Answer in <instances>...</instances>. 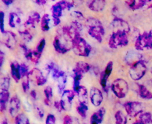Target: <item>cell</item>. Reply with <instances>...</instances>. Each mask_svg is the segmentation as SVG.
Segmentation results:
<instances>
[{"instance_id": "f1b7e54d", "label": "cell", "mask_w": 152, "mask_h": 124, "mask_svg": "<svg viewBox=\"0 0 152 124\" xmlns=\"http://www.w3.org/2000/svg\"><path fill=\"white\" fill-rule=\"evenodd\" d=\"M91 66L88 63L86 62H78L76 64L75 71H78V72L81 73V74H86V73L90 71Z\"/></svg>"}, {"instance_id": "277c9868", "label": "cell", "mask_w": 152, "mask_h": 124, "mask_svg": "<svg viewBox=\"0 0 152 124\" xmlns=\"http://www.w3.org/2000/svg\"><path fill=\"white\" fill-rule=\"evenodd\" d=\"M129 43L127 33L123 31H114L110 37L108 45L111 48H117L126 46Z\"/></svg>"}, {"instance_id": "f35d334b", "label": "cell", "mask_w": 152, "mask_h": 124, "mask_svg": "<svg viewBox=\"0 0 152 124\" xmlns=\"http://www.w3.org/2000/svg\"><path fill=\"white\" fill-rule=\"evenodd\" d=\"M16 124H30L28 117L25 114H18L15 118Z\"/></svg>"}, {"instance_id": "4dcf8cb0", "label": "cell", "mask_w": 152, "mask_h": 124, "mask_svg": "<svg viewBox=\"0 0 152 124\" xmlns=\"http://www.w3.org/2000/svg\"><path fill=\"white\" fill-rule=\"evenodd\" d=\"M16 36L13 33L7 32V39L5 41V45L9 48H13L16 45Z\"/></svg>"}, {"instance_id": "7c38bea8", "label": "cell", "mask_w": 152, "mask_h": 124, "mask_svg": "<svg viewBox=\"0 0 152 124\" xmlns=\"http://www.w3.org/2000/svg\"><path fill=\"white\" fill-rule=\"evenodd\" d=\"M90 99L91 102L94 106H99L103 101L102 92L97 88L93 87L90 91Z\"/></svg>"}, {"instance_id": "d6a6232c", "label": "cell", "mask_w": 152, "mask_h": 124, "mask_svg": "<svg viewBox=\"0 0 152 124\" xmlns=\"http://www.w3.org/2000/svg\"><path fill=\"white\" fill-rule=\"evenodd\" d=\"M77 110L79 114L83 118H86L87 116V112L88 110V104L83 103H79L78 106L77 107Z\"/></svg>"}, {"instance_id": "d6986e66", "label": "cell", "mask_w": 152, "mask_h": 124, "mask_svg": "<svg viewBox=\"0 0 152 124\" xmlns=\"http://www.w3.org/2000/svg\"><path fill=\"white\" fill-rule=\"evenodd\" d=\"M40 19H41L40 15L37 12H32V13L28 16V19H27L25 25H26L27 26L30 27V28H35L36 25L39 22Z\"/></svg>"}, {"instance_id": "603a6c76", "label": "cell", "mask_w": 152, "mask_h": 124, "mask_svg": "<svg viewBox=\"0 0 152 124\" xmlns=\"http://www.w3.org/2000/svg\"><path fill=\"white\" fill-rule=\"evenodd\" d=\"M10 98L8 91H1L0 92V111L4 112L7 108V103Z\"/></svg>"}, {"instance_id": "816d5d0a", "label": "cell", "mask_w": 152, "mask_h": 124, "mask_svg": "<svg viewBox=\"0 0 152 124\" xmlns=\"http://www.w3.org/2000/svg\"><path fill=\"white\" fill-rule=\"evenodd\" d=\"M4 52L0 51V68L2 66L3 63H4Z\"/></svg>"}, {"instance_id": "9f6ffc18", "label": "cell", "mask_w": 152, "mask_h": 124, "mask_svg": "<svg viewBox=\"0 0 152 124\" xmlns=\"http://www.w3.org/2000/svg\"><path fill=\"white\" fill-rule=\"evenodd\" d=\"M73 124H80V121H79L78 119H77L74 117V120H73Z\"/></svg>"}, {"instance_id": "8fae6325", "label": "cell", "mask_w": 152, "mask_h": 124, "mask_svg": "<svg viewBox=\"0 0 152 124\" xmlns=\"http://www.w3.org/2000/svg\"><path fill=\"white\" fill-rule=\"evenodd\" d=\"M111 26L114 31H123L125 33H129L130 31V25L126 21L119 17H115L111 22Z\"/></svg>"}, {"instance_id": "db71d44e", "label": "cell", "mask_w": 152, "mask_h": 124, "mask_svg": "<svg viewBox=\"0 0 152 124\" xmlns=\"http://www.w3.org/2000/svg\"><path fill=\"white\" fill-rule=\"evenodd\" d=\"M31 97L34 100H35L36 98H37V92H36L34 90L32 91V92H31Z\"/></svg>"}, {"instance_id": "8d00e7d4", "label": "cell", "mask_w": 152, "mask_h": 124, "mask_svg": "<svg viewBox=\"0 0 152 124\" xmlns=\"http://www.w3.org/2000/svg\"><path fill=\"white\" fill-rule=\"evenodd\" d=\"M139 120L144 124H150L152 121V115L150 112H142L140 115Z\"/></svg>"}, {"instance_id": "d4e9b609", "label": "cell", "mask_w": 152, "mask_h": 124, "mask_svg": "<svg viewBox=\"0 0 152 124\" xmlns=\"http://www.w3.org/2000/svg\"><path fill=\"white\" fill-rule=\"evenodd\" d=\"M126 2L132 10H138L145 7V0H126Z\"/></svg>"}, {"instance_id": "9c48e42d", "label": "cell", "mask_w": 152, "mask_h": 124, "mask_svg": "<svg viewBox=\"0 0 152 124\" xmlns=\"http://www.w3.org/2000/svg\"><path fill=\"white\" fill-rule=\"evenodd\" d=\"M28 78L31 81L34 82L37 86H43L47 82V78L43 73L38 68H34L30 71Z\"/></svg>"}, {"instance_id": "ffe728a7", "label": "cell", "mask_w": 152, "mask_h": 124, "mask_svg": "<svg viewBox=\"0 0 152 124\" xmlns=\"http://www.w3.org/2000/svg\"><path fill=\"white\" fill-rule=\"evenodd\" d=\"M46 70H47L48 73L52 76V78L54 79L55 80H56V79L60 76V74L62 72V71L59 70L57 65L56 64L53 63V62H51L50 64H48L46 65Z\"/></svg>"}, {"instance_id": "be15d7a7", "label": "cell", "mask_w": 152, "mask_h": 124, "mask_svg": "<svg viewBox=\"0 0 152 124\" xmlns=\"http://www.w3.org/2000/svg\"><path fill=\"white\" fill-rule=\"evenodd\" d=\"M151 72H152V71H151Z\"/></svg>"}, {"instance_id": "ba28073f", "label": "cell", "mask_w": 152, "mask_h": 124, "mask_svg": "<svg viewBox=\"0 0 152 124\" xmlns=\"http://www.w3.org/2000/svg\"><path fill=\"white\" fill-rule=\"evenodd\" d=\"M124 108L128 115L132 117H137L138 114L142 113L144 109L143 104L137 101L126 102L124 104Z\"/></svg>"}, {"instance_id": "6125c7cd", "label": "cell", "mask_w": 152, "mask_h": 124, "mask_svg": "<svg viewBox=\"0 0 152 124\" xmlns=\"http://www.w3.org/2000/svg\"><path fill=\"white\" fill-rule=\"evenodd\" d=\"M151 124H152V121H151Z\"/></svg>"}, {"instance_id": "11a10c76", "label": "cell", "mask_w": 152, "mask_h": 124, "mask_svg": "<svg viewBox=\"0 0 152 124\" xmlns=\"http://www.w3.org/2000/svg\"><path fill=\"white\" fill-rule=\"evenodd\" d=\"M2 1L6 4V5H9V4H10L11 3H13V0H2Z\"/></svg>"}, {"instance_id": "bcb514c9", "label": "cell", "mask_w": 152, "mask_h": 124, "mask_svg": "<svg viewBox=\"0 0 152 124\" xmlns=\"http://www.w3.org/2000/svg\"><path fill=\"white\" fill-rule=\"evenodd\" d=\"M4 14L3 12H0V30L2 33H4Z\"/></svg>"}, {"instance_id": "f907efd6", "label": "cell", "mask_w": 152, "mask_h": 124, "mask_svg": "<svg viewBox=\"0 0 152 124\" xmlns=\"http://www.w3.org/2000/svg\"><path fill=\"white\" fill-rule=\"evenodd\" d=\"M31 1H33L34 3H36V4H37L39 6L44 5L47 2V0H31Z\"/></svg>"}, {"instance_id": "ee69618b", "label": "cell", "mask_w": 152, "mask_h": 124, "mask_svg": "<svg viewBox=\"0 0 152 124\" xmlns=\"http://www.w3.org/2000/svg\"><path fill=\"white\" fill-rule=\"evenodd\" d=\"M45 124H56V117L53 114H48L45 120Z\"/></svg>"}, {"instance_id": "7dc6e473", "label": "cell", "mask_w": 152, "mask_h": 124, "mask_svg": "<svg viewBox=\"0 0 152 124\" xmlns=\"http://www.w3.org/2000/svg\"><path fill=\"white\" fill-rule=\"evenodd\" d=\"M74 118L70 115H65L63 119V124H73Z\"/></svg>"}, {"instance_id": "30bf717a", "label": "cell", "mask_w": 152, "mask_h": 124, "mask_svg": "<svg viewBox=\"0 0 152 124\" xmlns=\"http://www.w3.org/2000/svg\"><path fill=\"white\" fill-rule=\"evenodd\" d=\"M74 96V92L71 90H65L62 92L60 101L64 111L68 112L71 110Z\"/></svg>"}, {"instance_id": "60d3db41", "label": "cell", "mask_w": 152, "mask_h": 124, "mask_svg": "<svg viewBox=\"0 0 152 124\" xmlns=\"http://www.w3.org/2000/svg\"><path fill=\"white\" fill-rule=\"evenodd\" d=\"M29 81L30 80L29 78H28V76L23 78V81H22V89H23L24 92H25V93H27L30 89Z\"/></svg>"}, {"instance_id": "7402d4cb", "label": "cell", "mask_w": 152, "mask_h": 124, "mask_svg": "<svg viewBox=\"0 0 152 124\" xmlns=\"http://www.w3.org/2000/svg\"><path fill=\"white\" fill-rule=\"evenodd\" d=\"M77 94L80 103L88 104V95L87 89L85 86H80V87L77 90Z\"/></svg>"}, {"instance_id": "ab89813d", "label": "cell", "mask_w": 152, "mask_h": 124, "mask_svg": "<svg viewBox=\"0 0 152 124\" xmlns=\"http://www.w3.org/2000/svg\"><path fill=\"white\" fill-rule=\"evenodd\" d=\"M19 71H20L21 77H26L28 76L29 74V69H28V66L25 64L22 63L19 65Z\"/></svg>"}, {"instance_id": "94428289", "label": "cell", "mask_w": 152, "mask_h": 124, "mask_svg": "<svg viewBox=\"0 0 152 124\" xmlns=\"http://www.w3.org/2000/svg\"><path fill=\"white\" fill-rule=\"evenodd\" d=\"M50 1H55V0H50Z\"/></svg>"}, {"instance_id": "7a4b0ae2", "label": "cell", "mask_w": 152, "mask_h": 124, "mask_svg": "<svg viewBox=\"0 0 152 124\" xmlns=\"http://www.w3.org/2000/svg\"><path fill=\"white\" fill-rule=\"evenodd\" d=\"M72 49L75 54L80 56L87 57L91 51V46L85 39L81 37H77L72 43Z\"/></svg>"}, {"instance_id": "ac0fdd59", "label": "cell", "mask_w": 152, "mask_h": 124, "mask_svg": "<svg viewBox=\"0 0 152 124\" xmlns=\"http://www.w3.org/2000/svg\"><path fill=\"white\" fill-rule=\"evenodd\" d=\"M105 109L104 108H100L99 110L94 113L91 117V124H100L102 122L104 116L105 114Z\"/></svg>"}, {"instance_id": "6f0895ef", "label": "cell", "mask_w": 152, "mask_h": 124, "mask_svg": "<svg viewBox=\"0 0 152 124\" xmlns=\"http://www.w3.org/2000/svg\"><path fill=\"white\" fill-rule=\"evenodd\" d=\"M133 124H144V123H142V122H141L140 120H137L136 122H134V123Z\"/></svg>"}, {"instance_id": "b9f144b4", "label": "cell", "mask_w": 152, "mask_h": 124, "mask_svg": "<svg viewBox=\"0 0 152 124\" xmlns=\"http://www.w3.org/2000/svg\"><path fill=\"white\" fill-rule=\"evenodd\" d=\"M45 44H46L45 40L44 38L42 39V40L39 41V43L38 45H37V51L39 52V53L40 54L42 53L45 46Z\"/></svg>"}, {"instance_id": "e575fe53", "label": "cell", "mask_w": 152, "mask_h": 124, "mask_svg": "<svg viewBox=\"0 0 152 124\" xmlns=\"http://www.w3.org/2000/svg\"><path fill=\"white\" fill-rule=\"evenodd\" d=\"M21 22L20 18L19 17L16 13H10V16H9V25L12 28H15L16 26V25L19 24Z\"/></svg>"}, {"instance_id": "44dd1931", "label": "cell", "mask_w": 152, "mask_h": 124, "mask_svg": "<svg viewBox=\"0 0 152 124\" xmlns=\"http://www.w3.org/2000/svg\"><path fill=\"white\" fill-rule=\"evenodd\" d=\"M141 59H142V56L134 51H130L128 52L126 57V62L130 64L131 65H133L135 62H138V61L142 60Z\"/></svg>"}, {"instance_id": "e0dca14e", "label": "cell", "mask_w": 152, "mask_h": 124, "mask_svg": "<svg viewBox=\"0 0 152 124\" xmlns=\"http://www.w3.org/2000/svg\"><path fill=\"white\" fill-rule=\"evenodd\" d=\"M112 71H113V62H109L108 63V65H106V67H105V71H104L103 73L101 74V77H100V84L104 90H105V89H106L107 81H108V77H110L111 74L112 73Z\"/></svg>"}, {"instance_id": "484cf974", "label": "cell", "mask_w": 152, "mask_h": 124, "mask_svg": "<svg viewBox=\"0 0 152 124\" xmlns=\"http://www.w3.org/2000/svg\"><path fill=\"white\" fill-rule=\"evenodd\" d=\"M57 81V86H58V90H59V93L62 94V92L65 90V86H66L67 83V76L65 74V72L62 71V74H60L59 77L56 79Z\"/></svg>"}, {"instance_id": "52a82bcc", "label": "cell", "mask_w": 152, "mask_h": 124, "mask_svg": "<svg viewBox=\"0 0 152 124\" xmlns=\"http://www.w3.org/2000/svg\"><path fill=\"white\" fill-rule=\"evenodd\" d=\"M135 48L138 51L152 49V34L150 32H144L140 34L135 41Z\"/></svg>"}, {"instance_id": "4316f807", "label": "cell", "mask_w": 152, "mask_h": 124, "mask_svg": "<svg viewBox=\"0 0 152 124\" xmlns=\"http://www.w3.org/2000/svg\"><path fill=\"white\" fill-rule=\"evenodd\" d=\"M138 94L140 97L145 100H151L152 93L143 85H139L138 87Z\"/></svg>"}, {"instance_id": "83f0119b", "label": "cell", "mask_w": 152, "mask_h": 124, "mask_svg": "<svg viewBox=\"0 0 152 124\" xmlns=\"http://www.w3.org/2000/svg\"><path fill=\"white\" fill-rule=\"evenodd\" d=\"M30 27L27 26L26 25H24V28H22V30H19V32L21 37L23 38V40H26V41L30 42L33 38V34L30 31Z\"/></svg>"}, {"instance_id": "74e56055", "label": "cell", "mask_w": 152, "mask_h": 124, "mask_svg": "<svg viewBox=\"0 0 152 124\" xmlns=\"http://www.w3.org/2000/svg\"><path fill=\"white\" fill-rule=\"evenodd\" d=\"M10 85V80L8 77H4L0 80V89L1 91H8Z\"/></svg>"}, {"instance_id": "8992f818", "label": "cell", "mask_w": 152, "mask_h": 124, "mask_svg": "<svg viewBox=\"0 0 152 124\" xmlns=\"http://www.w3.org/2000/svg\"><path fill=\"white\" fill-rule=\"evenodd\" d=\"M111 90L117 98L120 99L126 98L129 92V85L123 79H117L111 85Z\"/></svg>"}, {"instance_id": "5b68a950", "label": "cell", "mask_w": 152, "mask_h": 124, "mask_svg": "<svg viewBox=\"0 0 152 124\" xmlns=\"http://www.w3.org/2000/svg\"><path fill=\"white\" fill-rule=\"evenodd\" d=\"M147 71V66L143 60H140L131 65L129 75L134 81L141 80L145 76Z\"/></svg>"}, {"instance_id": "f5cc1de1", "label": "cell", "mask_w": 152, "mask_h": 124, "mask_svg": "<svg viewBox=\"0 0 152 124\" xmlns=\"http://www.w3.org/2000/svg\"><path fill=\"white\" fill-rule=\"evenodd\" d=\"M145 7L147 9L152 8V0H145Z\"/></svg>"}, {"instance_id": "4fadbf2b", "label": "cell", "mask_w": 152, "mask_h": 124, "mask_svg": "<svg viewBox=\"0 0 152 124\" xmlns=\"http://www.w3.org/2000/svg\"><path fill=\"white\" fill-rule=\"evenodd\" d=\"M21 48H22L24 51V54H25V56L28 59L31 60V62H34V63L37 64L39 61L40 57H41L42 54L39 53L37 50L36 51H31L30 49H28L25 45H21Z\"/></svg>"}, {"instance_id": "9a60e30c", "label": "cell", "mask_w": 152, "mask_h": 124, "mask_svg": "<svg viewBox=\"0 0 152 124\" xmlns=\"http://www.w3.org/2000/svg\"><path fill=\"white\" fill-rule=\"evenodd\" d=\"M62 10L63 9L62 8L59 2L56 3L51 7L52 17H53L54 26H57L60 23V17L62 16Z\"/></svg>"}, {"instance_id": "6da1fadb", "label": "cell", "mask_w": 152, "mask_h": 124, "mask_svg": "<svg viewBox=\"0 0 152 124\" xmlns=\"http://www.w3.org/2000/svg\"><path fill=\"white\" fill-rule=\"evenodd\" d=\"M88 34L95 39L97 42L101 43L105 35V29L102 25V22L95 18H88L86 20Z\"/></svg>"}, {"instance_id": "5bb4252c", "label": "cell", "mask_w": 152, "mask_h": 124, "mask_svg": "<svg viewBox=\"0 0 152 124\" xmlns=\"http://www.w3.org/2000/svg\"><path fill=\"white\" fill-rule=\"evenodd\" d=\"M106 1L105 0H88L87 6L90 10L95 12H100L105 8Z\"/></svg>"}, {"instance_id": "91938a15", "label": "cell", "mask_w": 152, "mask_h": 124, "mask_svg": "<svg viewBox=\"0 0 152 124\" xmlns=\"http://www.w3.org/2000/svg\"><path fill=\"white\" fill-rule=\"evenodd\" d=\"M150 33H151V34H152V30H151V31H150Z\"/></svg>"}, {"instance_id": "7bdbcfd3", "label": "cell", "mask_w": 152, "mask_h": 124, "mask_svg": "<svg viewBox=\"0 0 152 124\" xmlns=\"http://www.w3.org/2000/svg\"><path fill=\"white\" fill-rule=\"evenodd\" d=\"M71 15L76 19L75 21H77V22L81 20H84L85 19L83 14L82 13H80V11H73Z\"/></svg>"}, {"instance_id": "c3c4849f", "label": "cell", "mask_w": 152, "mask_h": 124, "mask_svg": "<svg viewBox=\"0 0 152 124\" xmlns=\"http://www.w3.org/2000/svg\"><path fill=\"white\" fill-rule=\"evenodd\" d=\"M71 4H72L73 7H77V6H80V4L83 3V0H68Z\"/></svg>"}, {"instance_id": "d590c367", "label": "cell", "mask_w": 152, "mask_h": 124, "mask_svg": "<svg viewBox=\"0 0 152 124\" xmlns=\"http://www.w3.org/2000/svg\"><path fill=\"white\" fill-rule=\"evenodd\" d=\"M116 124H127V118L124 113L121 111H118L115 114Z\"/></svg>"}, {"instance_id": "f6af8a7d", "label": "cell", "mask_w": 152, "mask_h": 124, "mask_svg": "<svg viewBox=\"0 0 152 124\" xmlns=\"http://www.w3.org/2000/svg\"><path fill=\"white\" fill-rule=\"evenodd\" d=\"M35 111L37 112V115L39 116V118H42L43 116H44V111H43L41 107H39V106H35Z\"/></svg>"}, {"instance_id": "1f68e13d", "label": "cell", "mask_w": 152, "mask_h": 124, "mask_svg": "<svg viewBox=\"0 0 152 124\" xmlns=\"http://www.w3.org/2000/svg\"><path fill=\"white\" fill-rule=\"evenodd\" d=\"M45 96V103L47 106L51 105V100L53 98V89L50 86H47L44 90Z\"/></svg>"}, {"instance_id": "836d02e7", "label": "cell", "mask_w": 152, "mask_h": 124, "mask_svg": "<svg viewBox=\"0 0 152 124\" xmlns=\"http://www.w3.org/2000/svg\"><path fill=\"white\" fill-rule=\"evenodd\" d=\"M50 16L48 14H45L41 19V28L43 31H48L50 29Z\"/></svg>"}, {"instance_id": "681fc988", "label": "cell", "mask_w": 152, "mask_h": 124, "mask_svg": "<svg viewBox=\"0 0 152 124\" xmlns=\"http://www.w3.org/2000/svg\"><path fill=\"white\" fill-rule=\"evenodd\" d=\"M54 107L56 108V109L59 112H62L63 110L62 106V103H61V101H56L54 103Z\"/></svg>"}, {"instance_id": "2e32d148", "label": "cell", "mask_w": 152, "mask_h": 124, "mask_svg": "<svg viewBox=\"0 0 152 124\" xmlns=\"http://www.w3.org/2000/svg\"><path fill=\"white\" fill-rule=\"evenodd\" d=\"M21 107V102L17 96L12 97L9 105V112L12 117H16Z\"/></svg>"}, {"instance_id": "680465c9", "label": "cell", "mask_w": 152, "mask_h": 124, "mask_svg": "<svg viewBox=\"0 0 152 124\" xmlns=\"http://www.w3.org/2000/svg\"><path fill=\"white\" fill-rule=\"evenodd\" d=\"M1 124H8V123H7V120H3V121H2V123H1Z\"/></svg>"}, {"instance_id": "f546056e", "label": "cell", "mask_w": 152, "mask_h": 124, "mask_svg": "<svg viewBox=\"0 0 152 124\" xmlns=\"http://www.w3.org/2000/svg\"><path fill=\"white\" fill-rule=\"evenodd\" d=\"M83 74L74 70V83H73V89L74 92H77L79 88L80 87V80L83 78Z\"/></svg>"}, {"instance_id": "3957f363", "label": "cell", "mask_w": 152, "mask_h": 124, "mask_svg": "<svg viewBox=\"0 0 152 124\" xmlns=\"http://www.w3.org/2000/svg\"><path fill=\"white\" fill-rule=\"evenodd\" d=\"M53 46L58 53L65 54L72 48V43L65 37L63 34L59 33V34L55 37L53 40Z\"/></svg>"}, {"instance_id": "cb8c5ba5", "label": "cell", "mask_w": 152, "mask_h": 124, "mask_svg": "<svg viewBox=\"0 0 152 124\" xmlns=\"http://www.w3.org/2000/svg\"><path fill=\"white\" fill-rule=\"evenodd\" d=\"M10 72L13 80L18 83L21 79L20 71H19V65L16 62H13L10 64Z\"/></svg>"}]
</instances>
